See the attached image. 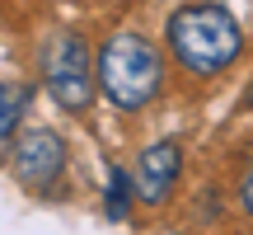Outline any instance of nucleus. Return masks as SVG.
<instances>
[{
  "mask_svg": "<svg viewBox=\"0 0 253 235\" xmlns=\"http://www.w3.org/2000/svg\"><path fill=\"white\" fill-rule=\"evenodd\" d=\"M24 109H28V85L24 90H19V85H0V141H9V136L19 132Z\"/></svg>",
  "mask_w": 253,
  "mask_h": 235,
  "instance_id": "7",
  "label": "nucleus"
},
{
  "mask_svg": "<svg viewBox=\"0 0 253 235\" xmlns=\"http://www.w3.org/2000/svg\"><path fill=\"white\" fill-rule=\"evenodd\" d=\"M164 43H169L173 61L197 80L230 71L239 61V52H244V33H239L235 14L225 5H211V0L173 9L169 24H164Z\"/></svg>",
  "mask_w": 253,
  "mask_h": 235,
  "instance_id": "1",
  "label": "nucleus"
},
{
  "mask_svg": "<svg viewBox=\"0 0 253 235\" xmlns=\"http://www.w3.org/2000/svg\"><path fill=\"white\" fill-rule=\"evenodd\" d=\"M5 165L28 193H42L52 198L56 183L66 179V141L52 132V127H24V132L9 136Z\"/></svg>",
  "mask_w": 253,
  "mask_h": 235,
  "instance_id": "4",
  "label": "nucleus"
},
{
  "mask_svg": "<svg viewBox=\"0 0 253 235\" xmlns=\"http://www.w3.org/2000/svg\"><path fill=\"white\" fill-rule=\"evenodd\" d=\"M235 198H239V207L253 217V155H249V165H244V174H239V188H235Z\"/></svg>",
  "mask_w": 253,
  "mask_h": 235,
  "instance_id": "8",
  "label": "nucleus"
},
{
  "mask_svg": "<svg viewBox=\"0 0 253 235\" xmlns=\"http://www.w3.org/2000/svg\"><path fill=\"white\" fill-rule=\"evenodd\" d=\"M164 85V57L136 28H118L99 43V90L118 113H141Z\"/></svg>",
  "mask_w": 253,
  "mask_h": 235,
  "instance_id": "2",
  "label": "nucleus"
},
{
  "mask_svg": "<svg viewBox=\"0 0 253 235\" xmlns=\"http://www.w3.org/2000/svg\"><path fill=\"white\" fill-rule=\"evenodd\" d=\"M178 170H183V146L178 141H155L145 146L141 155H136V198L145 202V207H164V198L173 193V183H178Z\"/></svg>",
  "mask_w": 253,
  "mask_h": 235,
  "instance_id": "5",
  "label": "nucleus"
},
{
  "mask_svg": "<svg viewBox=\"0 0 253 235\" xmlns=\"http://www.w3.org/2000/svg\"><path fill=\"white\" fill-rule=\"evenodd\" d=\"M94 66H99V57L89 52V38L84 33H56L42 47V57H38L42 90L66 113H84L94 104Z\"/></svg>",
  "mask_w": 253,
  "mask_h": 235,
  "instance_id": "3",
  "label": "nucleus"
},
{
  "mask_svg": "<svg viewBox=\"0 0 253 235\" xmlns=\"http://www.w3.org/2000/svg\"><path fill=\"white\" fill-rule=\"evenodd\" d=\"M136 202V179L122 170V165H108V193H103V212L108 221H122Z\"/></svg>",
  "mask_w": 253,
  "mask_h": 235,
  "instance_id": "6",
  "label": "nucleus"
}]
</instances>
